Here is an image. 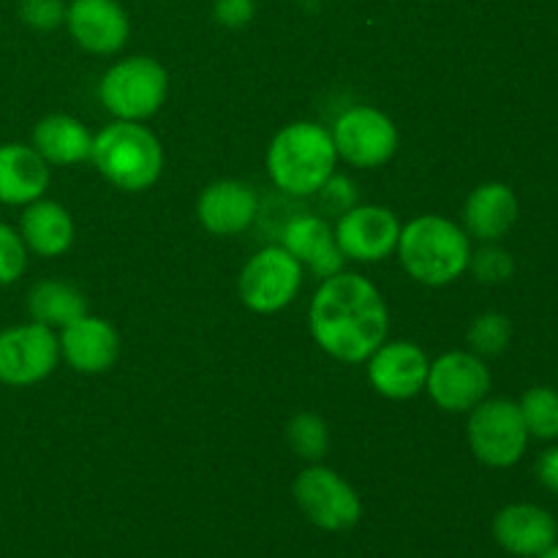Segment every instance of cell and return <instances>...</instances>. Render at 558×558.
<instances>
[{
  "mask_svg": "<svg viewBox=\"0 0 558 558\" xmlns=\"http://www.w3.org/2000/svg\"><path fill=\"white\" fill-rule=\"evenodd\" d=\"M316 194H319L322 205H325L327 213H332V216H343V213L352 210L354 205H360L357 185L349 178H341V174H332Z\"/></svg>",
  "mask_w": 558,
  "mask_h": 558,
  "instance_id": "30",
  "label": "cell"
},
{
  "mask_svg": "<svg viewBox=\"0 0 558 558\" xmlns=\"http://www.w3.org/2000/svg\"><path fill=\"white\" fill-rule=\"evenodd\" d=\"M518 196L512 185L490 180V183L477 185L466 196L463 205V229L472 240L480 243H499L507 232L518 223Z\"/></svg>",
  "mask_w": 558,
  "mask_h": 558,
  "instance_id": "18",
  "label": "cell"
},
{
  "mask_svg": "<svg viewBox=\"0 0 558 558\" xmlns=\"http://www.w3.org/2000/svg\"><path fill=\"white\" fill-rule=\"evenodd\" d=\"M65 27L76 47L90 54H114L131 36V20L118 0H71Z\"/></svg>",
  "mask_w": 558,
  "mask_h": 558,
  "instance_id": "14",
  "label": "cell"
},
{
  "mask_svg": "<svg viewBox=\"0 0 558 558\" xmlns=\"http://www.w3.org/2000/svg\"><path fill=\"white\" fill-rule=\"evenodd\" d=\"M283 248L300 262L303 270H311L316 278H330L343 270L347 256L336 243V232L319 216H298L283 227Z\"/></svg>",
  "mask_w": 558,
  "mask_h": 558,
  "instance_id": "19",
  "label": "cell"
},
{
  "mask_svg": "<svg viewBox=\"0 0 558 558\" xmlns=\"http://www.w3.org/2000/svg\"><path fill=\"white\" fill-rule=\"evenodd\" d=\"M65 0H20L16 14L22 25H27L36 33H52L60 25H65Z\"/></svg>",
  "mask_w": 558,
  "mask_h": 558,
  "instance_id": "28",
  "label": "cell"
},
{
  "mask_svg": "<svg viewBox=\"0 0 558 558\" xmlns=\"http://www.w3.org/2000/svg\"><path fill=\"white\" fill-rule=\"evenodd\" d=\"M521 417L532 439L556 441L558 439V390L548 385L529 387L518 401Z\"/></svg>",
  "mask_w": 558,
  "mask_h": 558,
  "instance_id": "24",
  "label": "cell"
},
{
  "mask_svg": "<svg viewBox=\"0 0 558 558\" xmlns=\"http://www.w3.org/2000/svg\"><path fill=\"white\" fill-rule=\"evenodd\" d=\"M259 213V196L243 180H216L199 191L196 218L202 229L216 238H234L251 229Z\"/></svg>",
  "mask_w": 558,
  "mask_h": 558,
  "instance_id": "15",
  "label": "cell"
},
{
  "mask_svg": "<svg viewBox=\"0 0 558 558\" xmlns=\"http://www.w3.org/2000/svg\"><path fill=\"white\" fill-rule=\"evenodd\" d=\"M292 496L303 515L325 532H347L363 515V501L357 490L322 463H311L294 477Z\"/></svg>",
  "mask_w": 558,
  "mask_h": 558,
  "instance_id": "8",
  "label": "cell"
},
{
  "mask_svg": "<svg viewBox=\"0 0 558 558\" xmlns=\"http://www.w3.org/2000/svg\"><path fill=\"white\" fill-rule=\"evenodd\" d=\"M303 267L283 245H267L243 265L238 278L240 300L254 314H278L298 300Z\"/></svg>",
  "mask_w": 558,
  "mask_h": 558,
  "instance_id": "7",
  "label": "cell"
},
{
  "mask_svg": "<svg viewBox=\"0 0 558 558\" xmlns=\"http://www.w3.org/2000/svg\"><path fill=\"white\" fill-rule=\"evenodd\" d=\"M534 558H558V543L550 545V548H545L543 554H537Z\"/></svg>",
  "mask_w": 558,
  "mask_h": 558,
  "instance_id": "33",
  "label": "cell"
},
{
  "mask_svg": "<svg viewBox=\"0 0 558 558\" xmlns=\"http://www.w3.org/2000/svg\"><path fill=\"white\" fill-rule=\"evenodd\" d=\"M332 232H336V243L347 259L360 262V265H376L396 254L401 221L390 207L354 205L352 210L338 216Z\"/></svg>",
  "mask_w": 558,
  "mask_h": 558,
  "instance_id": "12",
  "label": "cell"
},
{
  "mask_svg": "<svg viewBox=\"0 0 558 558\" xmlns=\"http://www.w3.org/2000/svg\"><path fill=\"white\" fill-rule=\"evenodd\" d=\"M27 314H31V322L52 327V330H63L65 325L87 314L85 294L71 283L47 278V281L33 283L31 292H27Z\"/></svg>",
  "mask_w": 558,
  "mask_h": 558,
  "instance_id": "23",
  "label": "cell"
},
{
  "mask_svg": "<svg viewBox=\"0 0 558 558\" xmlns=\"http://www.w3.org/2000/svg\"><path fill=\"white\" fill-rule=\"evenodd\" d=\"M490 371L474 352H445L430 363L425 392L430 401L450 414H469L490 392Z\"/></svg>",
  "mask_w": 558,
  "mask_h": 558,
  "instance_id": "11",
  "label": "cell"
},
{
  "mask_svg": "<svg viewBox=\"0 0 558 558\" xmlns=\"http://www.w3.org/2000/svg\"><path fill=\"white\" fill-rule=\"evenodd\" d=\"M494 539L518 558H534L558 543V521L545 507L515 501L496 512Z\"/></svg>",
  "mask_w": 558,
  "mask_h": 558,
  "instance_id": "17",
  "label": "cell"
},
{
  "mask_svg": "<svg viewBox=\"0 0 558 558\" xmlns=\"http://www.w3.org/2000/svg\"><path fill=\"white\" fill-rule=\"evenodd\" d=\"M287 441L298 458L319 463L330 450V430L316 412H298L287 423Z\"/></svg>",
  "mask_w": 558,
  "mask_h": 558,
  "instance_id": "25",
  "label": "cell"
},
{
  "mask_svg": "<svg viewBox=\"0 0 558 558\" xmlns=\"http://www.w3.org/2000/svg\"><path fill=\"white\" fill-rule=\"evenodd\" d=\"M16 232H20L27 254L44 256V259L65 254L74 245V221H71V213L60 202L44 199V196L31 202V205H25Z\"/></svg>",
  "mask_w": 558,
  "mask_h": 558,
  "instance_id": "21",
  "label": "cell"
},
{
  "mask_svg": "<svg viewBox=\"0 0 558 558\" xmlns=\"http://www.w3.org/2000/svg\"><path fill=\"white\" fill-rule=\"evenodd\" d=\"M365 363L371 387L387 401H409L425 390L430 360L417 343L385 341Z\"/></svg>",
  "mask_w": 558,
  "mask_h": 558,
  "instance_id": "13",
  "label": "cell"
},
{
  "mask_svg": "<svg viewBox=\"0 0 558 558\" xmlns=\"http://www.w3.org/2000/svg\"><path fill=\"white\" fill-rule=\"evenodd\" d=\"M49 189V163L33 150V145L5 142L0 145V202L25 207L41 199Z\"/></svg>",
  "mask_w": 558,
  "mask_h": 558,
  "instance_id": "20",
  "label": "cell"
},
{
  "mask_svg": "<svg viewBox=\"0 0 558 558\" xmlns=\"http://www.w3.org/2000/svg\"><path fill=\"white\" fill-rule=\"evenodd\" d=\"M27 267V248L22 243L20 232L0 221V287H11L20 281Z\"/></svg>",
  "mask_w": 558,
  "mask_h": 558,
  "instance_id": "29",
  "label": "cell"
},
{
  "mask_svg": "<svg viewBox=\"0 0 558 558\" xmlns=\"http://www.w3.org/2000/svg\"><path fill=\"white\" fill-rule=\"evenodd\" d=\"M330 134L338 158L357 169L385 167L396 156L398 142H401L396 123L381 109L368 107V104L343 109Z\"/></svg>",
  "mask_w": 558,
  "mask_h": 558,
  "instance_id": "9",
  "label": "cell"
},
{
  "mask_svg": "<svg viewBox=\"0 0 558 558\" xmlns=\"http://www.w3.org/2000/svg\"><path fill=\"white\" fill-rule=\"evenodd\" d=\"M31 145L49 167H74L90 158L93 134L71 114H47L33 125Z\"/></svg>",
  "mask_w": 558,
  "mask_h": 558,
  "instance_id": "22",
  "label": "cell"
},
{
  "mask_svg": "<svg viewBox=\"0 0 558 558\" xmlns=\"http://www.w3.org/2000/svg\"><path fill=\"white\" fill-rule=\"evenodd\" d=\"M338 150L332 134L314 120L289 123L272 136L265 167L272 185L289 196H314L336 174Z\"/></svg>",
  "mask_w": 558,
  "mask_h": 558,
  "instance_id": "2",
  "label": "cell"
},
{
  "mask_svg": "<svg viewBox=\"0 0 558 558\" xmlns=\"http://www.w3.org/2000/svg\"><path fill=\"white\" fill-rule=\"evenodd\" d=\"M60 363V341L52 327L38 322L0 330V385L33 387Z\"/></svg>",
  "mask_w": 558,
  "mask_h": 558,
  "instance_id": "10",
  "label": "cell"
},
{
  "mask_svg": "<svg viewBox=\"0 0 558 558\" xmlns=\"http://www.w3.org/2000/svg\"><path fill=\"white\" fill-rule=\"evenodd\" d=\"M398 262L423 287H447L469 270L472 238L445 216H417L398 234Z\"/></svg>",
  "mask_w": 558,
  "mask_h": 558,
  "instance_id": "3",
  "label": "cell"
},
{
  "mask_svg": "<svg viewBox=\"0 0 558 558\" xmlns=\"http://www.w3.org/2000/svg\"><path fill=\"white\" fill-rule=\"evenodd\" d=\"M534 472H537L539 485H543L545 490L558 494V447H548V450L537 458Z\"/></svg>",
  "mask_w": 558,
  "mask_h": 558,
  "instance_id": "32",
  "label": "cell"
},
{
  "mask_svg": "<svg viewBox=\"0 0 558 558\" xmlns=\"http://www.w3.org/2000/svg\"><path fill=\"white\" fill-rule=\"evenodd\" d=\"M169 96V71L147 54H131L109 65L98 85V98L114 120L145 123Z\"/></svg>",
  "mask_w": 558,
  "mask_h": 558,
  "instance_id": "5",
  "label": "cell"
},
{
  "mask_svg": "<svg viewBox=\"0 0 558 558\" xmlns=\"http://www.w3.org/2000/svg\"><path fill=\"white\" fill-rule=\"evenodd\" d=\"M60 357L76 374H107L120 357V336L101 316H80L58 336Z\"/></svg>",
  "mask_w": 558,
  "mask_h": 558,
  "instance_id": "16",
  "label": "cell"
},
{
  "mask_svg": "<svg viewBox=\"0 0 558 558\" xmlns=\"http://www.w3.org/2000/svg\"><path fill=\"white\" fill-rule=\"evenodd\" d=\"M256 14V0H213V20L227 31L251 25Z\"/></svg>",
  "mask_w": 558,
  "mask_h": 558,
  "instance_id": "31",
  "label": "cell"
},
{
  "mask_svg": "<svg viewBox=\"0 0 558 558\" xmlns=\"http://www.w3.org/2000/svg\"><path fill=\"white\" fill-rule=\"evenodd\" d=\"M93 167L125 194L153 189L163 172V147L145 123L112 120L93 136Z\"/></svg>",
  "mask_w": 558,
  "mask_h": 558,
  "instance_id": "4",
  "label": "cell"
},
{
  "mask_svg": "<svg viewBox=\"0 0 558 558\" xmlns=\"http://www.w3.org/2000/svg\"><path fill=\"white\" fill-rule=\"evenodd\" d=\"M469 270L485 287H499V283H507L515 276V259L499 243H485L480 251H472Z\"/></svg>",
  "mask_w": 558,
  "mask_h": 558,
  "instance_id": "27",
  "label": "cell"
},
{
  "mask_svg": "<svg viewBox=\"0 0 558 558\" xmlns=\"http://www.w3.org/2000/svg\"><path fill=\"white\" fill-rule=\"evenodd\" d=\"M529 430L518 401L485 398L469 412L466 441L483 466L512 469L529 450Z\"/></svg>",
  "mask_w": 558,
  "mask_h": 558,
  "instance_id": "6",
  "label": "cell"
},
{
  "mask_svg": "<svg viewBox=\"0 0 558 558\" xmlns=\"http://www.w3.org/2000/svg\"><path fill=\"white\" fill-rule=\"evenodd\" d=\"M308 327L322 352L338 363L360 365L387 341L390 311L368 278L341 270L314 292Z\"/></svg>",
  "mask_w": 558,
  "mask_h": 558,
  "instance_id": "1",
  "label": "cell"
},
{
  "mask_svg": "<svg viewBox=\"0 0 558 558\" xmlns=\"http://www.w3.org/2000/svg\"><path fill=\"white\" fill-rule=\"evenodd\" d=\"M512 341V322L510 316L499 314V311H485V314L474 316L472 325L466 330L469 352L480 354V357H496L505 352Z\"/></svg>",
  "mask_w": 558,
  "mask_h": 558,
  "instance_id": "26",
  "label": "cell"
}]
</instances>
